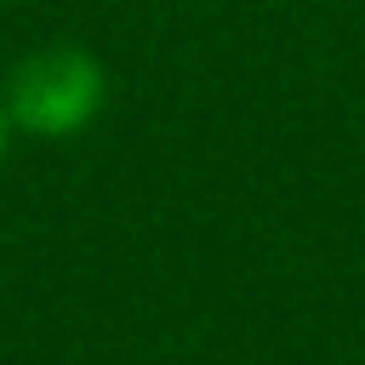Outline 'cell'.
<instances>
[{
    "label": "cell",
    "mask_w": 365,
    "mask_h": 365,
    "mask_svg": "<svg viewBox=\"0 0 365 365\" xmlns=\"http://www.w3.org/2000/svg\"><path fill=\"white\" fill-rule=\"evenodd\" d=\"M6 120L29 137H74L108 103V74L80 46H40L6 74Z\"/></svg>",
    "instance_id": "cell-1"
},
{
    "label": "cell",
    "mask_w": 365,
    "mask_h": 365,
    "mask_svg": "<svg viewBox=\"0 0 365 365\" xmlns=\"http://www.w3.org/2000/svg\"><path fill=\"white\" fill-rule=\"evenodd\" d=\"M6 143H11V120H6V103H0V165H6Z\"/></svg>",
    "instance_id": "cell-2"
}]
</instances>
